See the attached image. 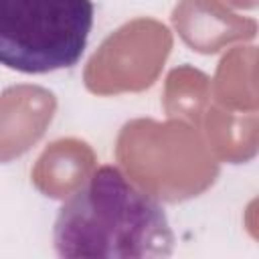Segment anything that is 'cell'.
<instances>
[{"label":"cell","instance_id":"cell-1","mask_svg":"<svg viewBox=\"0 0 259 259\" xmlns=\"http://www.w3.org/2000/svg\"><path fill=\"white\" fill-rule=\"evenodd\" d=\"M53 243L71 259H158L172 255L176 239L158 200L101 166L59 208Z\"/></svg>","mask_w":259,"mask_h":259},{"label":"cell","instance_id":"cell-2","mask_svg":"<svg viewBox=\"0 0 259 259\" xmlns=\"http://www.w3.org/2000/svg\"><path fill=\"white\" fill-rule=\"evenodd\" d=\"M91 26V0H0V65L32 75L69 69Z\"/></svg>","mask_w":259,"mask_h":259}]
</instances>
